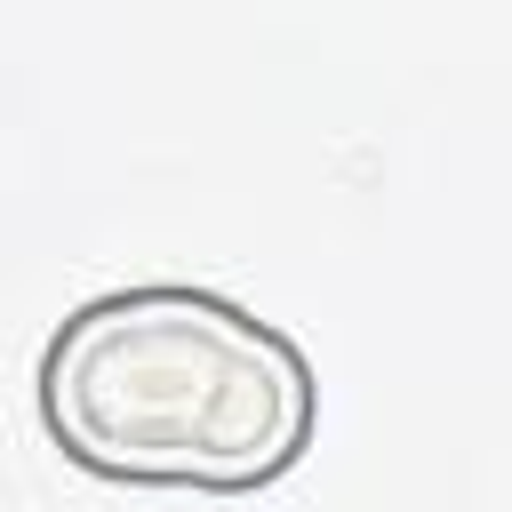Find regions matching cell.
I'll list each match as a JSON object with an SVG mask.
<instances>
[{
    "mask_svg": "<svg viewBox=\"0 0 512 512\" xmlns=\"http://www.w3.org/2000/svg\"><path fill=\"white\" fill-rule=\"evenodd\" d=\"M32 400L64 464L120 488L200 496H256L288 480L320 424L304 344L192 280L112 288L64 312Z\"/></svg>",
    "mask_w": 512,
    "mask_h": 512,
    "instance_id": "1",
    "label": "cell"
}]
</instances>
